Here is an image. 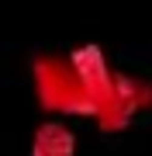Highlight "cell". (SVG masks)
<instances>
[{
  "instance_id": "1",
  "label": "cell",
  "mask_w": 152,
  "mask_h": 156,
  "mask_svg": "<svg viewBox=\"0 0 152 156\" xmlns=\"http://www.w3.org/2000/svg\"><path fill=\"white\" fill-rule=\"evenodd\" d=\"M35 156H73V135H69L62 125H45L38 132Z\"/></svg>"
}]
</instances>
